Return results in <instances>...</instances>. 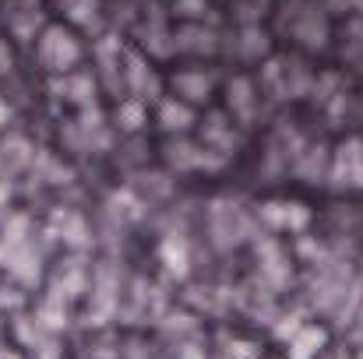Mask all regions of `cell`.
Returning a JSON list of instances; mask_svg holds the SVG:
<instances>
[{
    "mask_svg": "<svg viewBox=\"0 0 363 359\" xmlns=\"http://www.w3.org/2000/svg\"><path fill=\"white\" fill-rule=\"evenodd\" d=\"M78 57H82V46H78V39L67 28L53 25V28L43 32V39H39V60H43L46 71L64 74V71H71L78 64Z\"/></svg>",
    "mask_w": 363,
    "mask_h": 359,
    "instance_id": "6da1fadb",
    "label": "cell"
}]
</instances>
